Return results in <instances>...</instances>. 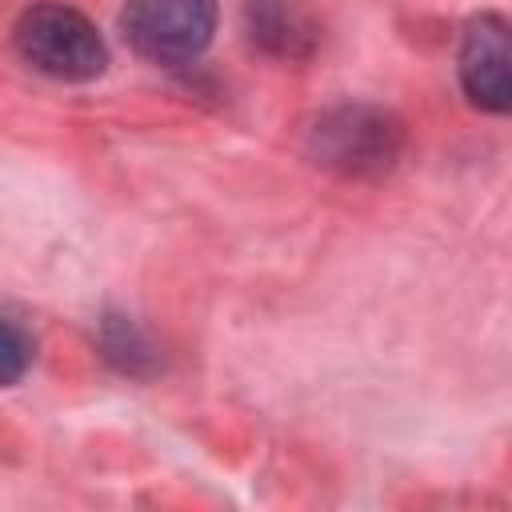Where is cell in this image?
Returning a JSON list of instances; mask_svg holds the SVG:
<instances>
[{
  "mask_svg": "<svg viewBox=\"0 0 512 512\" xmlns=\"http://www.w3.org/2000/svg\"><path fill=\"white\" fill-rule=\"evenodd\" d=\"M512 40H508V20L504 16H476L464 28L460 44V84L468 100L484 112H508L512 108Z\"/></svg>",
  "mask_w": 512,
  "mask_h": 512,
  "instance_id": "obj_4",
  "label": "cell"
},
{
  "mask_svg": "<svg viewBox=\"0 0 512 512\" xmlns=\"http://www.w3.org/2000/svg\"><path fill=\"white\" fill-rule=\"evenodd\" d=\"M104 348H108V360L128 372V376H148L156 368V352L152 344L144 340V332L124 320V316H108L104 320Z\"/></svg>",
  "mask_w": 512,
  "mask_h": 512,
  "instance_id": "obj_6",
  "label": "cell"
},
{
  "mask_svg": "<svg viewBox=\"0 0 512 512\" xmlns=\"http://www.w3.org/2000/svg\"><path fill=\"white\" fill-rule=\"evenodd\" d=\"M248 28H252V40H260L276 56H304L312 48L308 16L288 0H252Z\"/></svg>",
  "mask_w": 512,
  "mask_h": 512,
  "instance_id": "obj_5",
  "label": "cell"
},
{
  "mask_svg": "<svg viewBox=\"0 0 512 512\" xmlns=\"http://www.w3.org/2000/svg\"><path fill=\"white\" fill-rule=\"evenodd\" d=\"M16 52L52 80H92L108 64V48L88 16L64 4H36L16 20Z\"/></svg>",
  "mask_w": 512,
  "mask_h": 512,
  "instance_id": "obj_2",
  "label": "cell"
},
{
  "mask_svg": "<svg viewBox=\"0 0 512 512\" xmlns=\"http://www.w3.org/2000/svg\"><path fill=\"white\" fill-rule=\"evenodd\" d=\"M404 148V128L372 104H344L308 128V156L340 176H384Z\"/></svg>",
  "mask_w": 512,
  "mask_h": 512,
  "instance_id": "obj_1",
  "label": "cell"
},
{
  "mask_svg": "<svg viewBox=\"0 0 512 512\" xmlns=\"http://www.w3.org/2000/svg\"><path fill=\"white\" fill-rule=\"evenodd\" d=\"M28 364H32V336L16 320L0 316V388L16 384L28 372Z\"/></svg>",
  "mask_w": 512,
  "mask_h": 512,
  "instance_id": "obj_7",
  "label": "cell"
},
{
  "mask_svg": "<svg viewBox=\"0 0 512 512\" xmlns=\"http://www.w3.org/2000/svg\"><path fill=\"white\" fill-rule=\"evenodd\" d=\"M120 32L152 64H188L212 44L216 0H128Z\"/></svg>",
  "mask_w": 512,
  "mask_h": 512,
  "instance_id": "obj_3",
  "label": "cell"
}]
</instances>
